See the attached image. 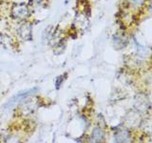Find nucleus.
I'll return each mask as SVG.
<instances>
[{"instance_id": "nucleus-1", "label": "nucleus", "mask_w": 152, "mask_h": 143, "mask_svg": "<svg viewBox=\"0 0 152 143\" xmlns=\"http://www.w3.org/2000/svg\"><path fill=\"white\" fill-rule=\"evenodd\" d=\"M12 14L14 18L23 19V18H26L28 14H30V11H28V8L26 5L17 4L12 8Z\"/></svg>"}, {"instance_id": "nucleus-2", "label": "nucleus", "mask_w": 152, "mask_h": 143, "mask_svg": "<svg viewBox=\"0 0 152 143\" xmlns=\"http://www.w3.org/2000/svg\"><path fill=\"white\" fill-rule=\"evenodd\" d=\"M18 33L23 39L30 40V38H31V27L28 24H25L22 25L18 30Z\"/></svg>"}, {"instance_id": "nucleus-3", "label": "nucleus", "mask_w": 152, "mask_h": 143, "mask_svg": "<svg viewBox=\"0 0 152 143\" xmlns=\"http://www.w3.org/2000/svg\"><path fill=\"white\" fill-rule=\"evenodd\" d=\"M115 141L117 142H127L129 140V133L125 129H120L115 133Z\"/></svg>"}, {"instance_id": "nucleus-4", "label": "nucleus", "mask_w": 152, "mask_h": 143, "mask_svg": "<svg viewBox=\"0 0 152 143\" xmlns=\"http://www.w3.org/2000/svg\"><path fill=\"white\" fill-rule=\"evenodd\" d=\"M127 44L126 38L120 35H115L113 36V46L116 49H123Z\"/></svg>"}, {"instance_id": "nucleus-5", "label": "nucleus", "mask_w": 152, "mask_h": 143, "mask_svg": "<svg viewBox=\"0 0 152 143\" xmlns=\"http://www.w3.org/2000/svg\"><path fill=\"white\" fill-rule=\"evenodd\" d=\"M104 139V132L100 128H95L92 132L91 141L92 142H102Z\"/></svg>"}, {"instance_id": "nucleus-6", "label": "nucleus", "mask_w": 152, "mask_h": 143, "mask_svg": "<svg viewBox=\"0 0 152 143\" xmlns=\"http://www.w3.org/2000/svg\"><path fill=\"white\" fill-rule=\"evenodd\" d=\"M62 80H63V76H59V77L57 78V81H56V88L57 89H59L60 83H62Z\"/></svg>"}, {"instance_id": "nucleus-7", "label": "nucleus", "mask_w": 152, "mask_h": 143, "mask_svg": "<svg viewBox=\"0 0 152 143\" xmlns=\"http://www.w3.org/2000/svg\"><path fill=\"white\" fill-rule=\"evenodd\" d=\"M32 1H34L33 3L38 5V6H40V5H42L43 3H44V0H32Z\"/></svg>"}, {"instance_id": "nucleus-8", "label": "nucleus", "mask_w": 152, "mask_h": 143, "mask_svg": "<svg viewBox=\"0 0 152 143\" xmlns=\"http://www.w3.org/2000/svg\"><path fill=\"white\" fill-rule=\"evenodd\" d=\"M142 1H144V0H134L135 4H138V5L142 4Z\"/></svg>"}]
</instances>
